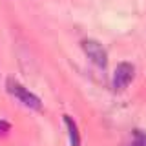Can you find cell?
<instances>
[{
  "mask_svg": "<svg viewBox=\"0 0 146 146\" xmlns=\"http://www.w3.org/2000/svg\"><path fill=\"white\" fill-rule=\"evenodd\" d=\"M7 90H9V93L15 95L24 106L31 108V110H40V108H42V102H40V99L36 97V95H33L31 91H27L24 86L18 84V82H15L13 79L7 80Z\"/></svg>",
  "mask_w": 146,
  "mask_h": 146,
  "instance_id": "6da1fadb",
  "label": "cell"
},
{
  "mask_svg": "<svg viewBox=\"0 0 146 146\" xmlns=\"http://www.w3.org/2000/svg\"><path fill=\"white\" fill-rule=\"evenodd\" d=\"M82 49H84V53L88 55V58L95 64V66L106 68L108 53H106V49L102 48L100 42H97V40H93V38H86L84 42H82Z\"/></svg>",
  "mask_w": 146,
  "mask_h": 146,
  "instance_id": "7a4b0ae2",
  "label": "cell"
},
{
  "mask_svg": "<svg viewBox=\"0 0 146 146\" xmlns=\"http://www.w3.org/2000/svg\"><path fill=\"white\" fill-rule=\"evenodd\" d=\"M135 68L130 62H121L115 68V75H113V88L115 90H124L133 79Z\"/></svg>",
  "mask_w": 146,
  "mask_h": 146,
  "instance_id": "3957f363",
  "label": "cell"
},
{
  "mask_svg": "<svg viewBox=\"0 0 146 146\" xmlns=\"http://www.w3.org/2000/svg\"><path fill=\"white\" fill-rule=\"evenodd\" d=\"M64 122H66L68 130H70V141H71V144L73 146H79L80 144V137H79V131H77V124L68 115H64Z\"/></svg>",
  "mask_w": 146,
  "mask_h": 146,
  "instance_id": "277c9868",
  "label": "cell"
},
{
  "mask_svg": "<svg viewBox=\"0 0 146 146\" xmlns=\"http://www.w3.org/2000/svg\"><path fill=\"white\" fill-rule=\"evenodd\" d=\"M135 137H137V139L131 143V146H146V137H144V135H141L139 131H137Z\"/></svg>",
  "mask_w": 146,
  "mask_h": 146,
  "instance_id": "5b68a950",
  "label": "cell"
},
{
  "mask_svg": "<svg viewBox=\"0 0 146 146\" xmlns=\"http://www.w3.org/2000/svg\"><path fill=\"white\" fill-rule=\"evenodd\" d=\"M9 130H11V126H9V122H6V121H0V135L7 133Z\"/></svg>",
  "mask_w": 146,
  "mask_h": 146,
  "instance_id": "8992f818",
  "label": "cell"
}]
</instances>
